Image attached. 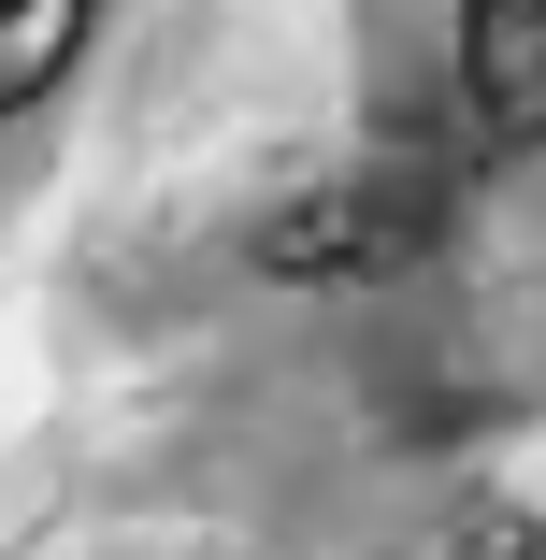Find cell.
I'll return each mask as SVG.
<instances>
[{
  "label": "cell",
  "instance_id": "1",
  "mask_svg": "<svg viewBox=\"0 0 546 560\" xmlns=\"http://www.w3.org/2000/svg\"><path fill=\"white\" fill-rule=\"evenodd\" d=\"M431 245H446V187L403 159L316 173L302 201L259 215V273H288V288H374V273H417Z\"/></svg>",
  "mask_w": 546,
  "mask_h": 560
},
{
  "label": "cell",
  "instance_id": "2",
  "mask_svg": "<svg viewBox=\"0 0 546 560\" xmlns=\"http://www.w3.org/2000/svg\"><path fill=\"white\" fill-rule=\"evenodd\" d=\"M461 101L489 144H546V0H461Z\"/></svg>",
  "mask_w": 546,
  "mask_h": 560
},
{
  "label": "cell",
  "instance_id": "3",
  "mask_svg": "<svg viewBox=\"0 0 546 560\" xmlns=\"http://www.w3.org/2000/svg\"><path fill=\"white\" fill-rule=\"evenodd\" d=\"M86 15L101 0H0V116H30V101L86 58Z\"/></svg>",
  "mask_w": 546,
  "mask_h": 560
}]
</instances>
